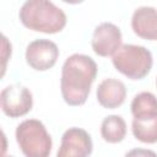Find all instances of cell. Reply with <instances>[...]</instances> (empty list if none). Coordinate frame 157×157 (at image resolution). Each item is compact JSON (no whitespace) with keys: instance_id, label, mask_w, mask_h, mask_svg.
<instances>
[{"instance_id":"obj_1","label":"cell","mask_w":157,"mask_h":157,"mask_svg":"<svg viewBox=\"0 0 157 157\" xmlns=\"http://www.w3.org/2000/svg\"><path fill=\"white\" fill-rule=\"evenodd\" d=\"M97 76L96 61L85 54L70 55L61 69L60 90L65 103L82 105L90 94L91 86Z\"/></svg>"},{"instance_id":"obj_2","label":"cell","mask_w":157,"mask_h":157,"mask_svg":"<svg viewBox=\"0 0 157 157\" xmlns=\"http://www.w3.org/2000/svg\"><path fill=\"white\" fill-rule=\"evenodd\" d=\"M18 17L26 28L48 34L63 31L67 21L65 12L50 0H26Z\"/></svg>"},{"instance_id":"obj_3","label":"cell","mask_w":157,"mask_h":157,"mask_svg":"<svg viewBox=\"0 0 157 157\" xmlns=\"http://www.w3.org/2000/svg\"><path fill=\"white\" fill-rule=\"evenodd\" d=\"M114 67L131 80L144 78L151 70L153 59L148 49L136 44H123L112 55Z\"/></svg>"},{"instance_id":"obj_4","label":"cell","mask_w":157,"mask_h":157,"mask_svg":"<svg viewBox=\"0 0 157 157\" xmlns=\"http://www.w3.org/2000/svg\"><path fill=\"white\" fill-rule=\"evenodd\" d=\"M16 141L27 157H47L52 152V137L44 124L37 119H26L16 128Z\"/></svg>"},{"instance_id":"obj_5","label":"cell","mask_w":157,"mask_h":157,"mask_svg":"<svg viewBox=\"0 0 157 157\" xmlns=\"http://www.w3.org/2000/svg\"><path fill=\"white\" fill-rule=\"evenodd\" d=\"M0 103L2 112L10 118L26 115L33 105V96L31 91L20 85L13 83L6 86L0 93Z\"/></svg>"},{"instance_id":"obj_6","label":"cell","mask_w":157,"mask_h":157,"mask_svg":"<svg viewBox=\"0 0 157 157\" xmlns=\"http://www.w3.org/2000/svg\"><path fill=\"white\" fill-rule=\"evenodd\" d=\"M58 58L59 48L49 39H36L27 45L26 61L32 69L37 71L52 69L55 65Z\"/></svg>"},{"instance_id":"obj_7","label":"cell","mask_w":157,"mask_h":157,"mask_svg":"<svg viewBox=\"0 0 157 157\" xmlns=\"http://www.w3.org/2000/svg\"><path fill=\"white\" fill-rule=\"evenodd\" d=\"M93 144L90 134L80 128H70L61 136L58 157H86L92 153Z\"/></svg>"},{"instance_id":"obj_8","label":"cell","mask_w":157,"mask_h":157,"mask_svg":"<svg viewBox=\"0 0 157 157\" xmlns=\"http://www.w3.org/2000/svg\"><path fill=\"white\" fill-rule=\"evenodd\" d=\"M91 45L93 52L99 56L113 55L121 45V32L119 27L110 22L98 25L93 31Z\"/></svg>"},{"instance_id":"obj_9","label":"cell","mask_w":157,"mask_h":157,"mask_svg":"<svg viewBox=\"0 0 157 157\" xmlns=\"http://www.w3.org/2000/svg\"><path fill=\"white\" fill-rule=\"evenodd\" d=\"M134 33L146 40H157V9L151 6L137 7L131 17Z\"/></svg>"},{"instance_id":"obj_10","label":"cell","mask_w":157,"mask_h":157,"mask_svg":"<svg viewBox=\"0 0 157 157\" xmlns=\"http://www.w3.org/2000/svg\"><path fill=\"white\" fill-rule=\"evenodd\" d=\"M97 101L98 103L107 108L114 109L120 107L126 97V87L125 85L117 78H105L97 87Z\"/></svg>"},{"instance_id":"obj_11","label":"cell","mask_w":157,"mask_h":157,"mask_svg":"<svg viewBox=\"0 0 157 157\" xmlns=\"http://www.w3.org/2000/svg\"><path fill=\"white\" fill-rule=\"evenodd\" d=\"M131 130L136 140L144 144L157 142V114L134 117Z\"/></svg>"},{"instance_id":"obj_12","label":"cell","mask_w":157,"mask_h":157,"mask_svg":"<svg viewBox=\"0 0 157 157\" xmlns=\"http://www.w3.org/2000/svg\"><path fill=\"white\" fill-rule=\"evenodd\" d=\"M101 135L109 144H118L126 135V123L120 115H108L101 124Z\"/></svg>"},{"instance_id":"obj_13","label":"cell","mask_w":157,"mask_h":157,"mask_svg":"<svg viewBox=\"0 0 157 157\" xmlns=\"http://www.w3.org/2000/svg\"><path fill=\"white\" fill-rule=\"evenodd\" d=\"M131 113L134 117L157 114V97L151 92L137 93L131 102Z\"/></svg>"},{"instance_id":"obj_14","label":"cell","mask_w":157,"mask_h":157,"mask_svg":"<svg viewBox=\"0 0 157 157\" xmlns=\"http://www.w3.org/2000/svg\"><path fill=\"white\" fill-rule=\"evenodd\" d=\"M61 1H64V2H66V4H71V5H75V4H81L83 0H61Z\"/></svg>"},{"instance_id":"obj_15","label":"cell","mask_w":157,"mask_h":157,"mask_svg":"<svg viewBox=\"0 0 157 157\" xmlns=\"http://www.w3.org/2000/svg\"><path fill=\"white\" fill-rule=\"evenodd\" d=\"M156 86H157V80H156Z\"/></svg>"}]
</instances>
